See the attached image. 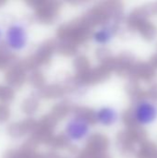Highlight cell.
<instances>
[{
	"mask_svg": "<svg viewBox=\"0 0 157 158\" xmlns=\"http://www.w3.org/2000/svg\"><path fill=\"white\" fill-rule=\"evenodd\" d=\"M93 131L90 120L84 116L73 115L64 125V135L72 143H80L87 140Z\"/></svg>",
	"mask_w": 157,
	"mask_h": 158,
	"instance_id": "obj_1",
	"label": "cell"
},
{
	"mask_svg": "<svg viewBox=\"0 0 157 158\" xmlns=\"http://www.w3.org/2000/svg\"><path fill=\"white\" fill-rule=\"evenodd\" d=\"M115 38V30L110 25H103L96 29L93 35L92 40L96 45L105 46L110 44Z\"/></svg>",
	"mask_w": 157,
	"mask_h": 158,
	"instance_id": "obj_5",
	"label": "cell"
},
{
	"mask_svg": "<svg viewBox=\"0 0 157 158\" xmlns=\"http://www.w3.org/2000/svg\"><path fill=\"white\" fill-rule=\"evenodd\" d=\"M93 119L100 127L111 128L118 123L120 120V114L116 107L105 105L97 107L94 110Z\"/></svg>",
	"mask_w": 157,
	"mask_h": 158,
	"instance_id": "obj_4",
	"label": "cell"
},
{
	"mask_svg": "<svg viewBox=\"0 0 157 158\" xmlns=\"http://www.w3.org/2000/svg\"><path fill=\"white\" fill-rule=\"evenodd\" d=\"M4 40L6 46L13 52L23 51L29 44V32L21 22H13L6 28Z\"/></svg>",
	"mask_w": 157,
	"mask_h": 158,
	"instance_id": "obj_2",
	"label": "cell"
},
{
	"mask_svg": "<svg viewBox=\"0 0 157 158\" xmlns=\"http://www.w3.org/2000/svg\"><path fill=\"white\" fill-rule=\"evenodd\" d=\"M3 37H4V33H3V31H2V29H1V27H0V41L2 40Z\"/></svg>",
	"mask_w": 157,
	"mask_h": 158,
	"instance_id": "obj_6",
	"label": "cell"
},
{
	"mask_svg": "<svg viewBox=\"0 0 157 158\" xmlns=\"http://www.w3.org/2000/svg\"><path fill=\"white\" fill-rule=\"evenodd\" d=\"M132 118L141 127H149L157 121V104L150 99H141L132 109Z\"/></svg>",
	"mask_w": 157,
	"mask_h": 158,
	"instance_id": "obj_3",
	"label": "cell"
}]
</instances>
